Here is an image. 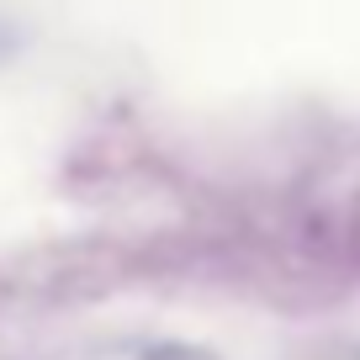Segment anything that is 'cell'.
Segmentation results:
<instances>
[{"label":"cell","instance_id":"cell-1","mask_svg":"<svg viewBox=\"0 0 360 360\" xmlns=\"http://www.w3.org/2000/svg\"><path fill=\"white\" fill-rule=\"evenodd\" d=\"M154 360H196V355H154Z\"/></svg>","mask_w":360,"mask_h":360}]
</instances>
